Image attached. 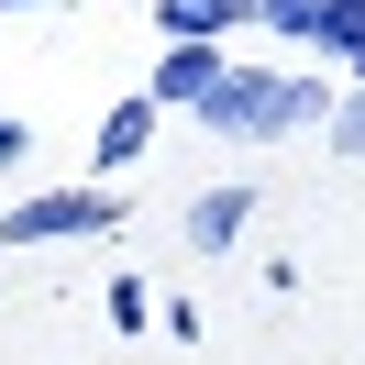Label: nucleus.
Listing matches in <instances>:
<instances>
[{
	"mask_svg": "<svg viewBox=\"0 0 365 365\" xmlns=\"http://www.w3.org/2000/svg\"><path fill=\"white\" fill-rule=\"evenodd\" d=\"M200 122L232 133V144H277V133H310V122H332V111H321V78H299V67H232Z\"/></svg>",
	"mask_w": 365,
	"mask_h": 365,
	"instance_id": "f257e3e1",
	"label": "nucleus"
},
{
	"mask_svg": "<svg viewBox=\"0 0 365 365\" xmlns=\"http://www.w3.org/2000/svg\"><path fill=\"white\" fill-rule=\"evenodd\" d=\"M122 222V200L111 188H34V200H11L0 210V244H78V232H111Z\"/></svg>",
	"mask_w": 365,
	"mask_h": 365,
	"instance_id": "f03ea898",
	"label": "nucleus"
},
{
	"mask_svg": "<svg viewBox=\"0 0 365 365\" xmlns=\"http://www.w3.org/2000/svg\"><path fill=\"white\" fill-rule=\"evenodd\" d=\"M222 78H232V45H166L144 89H155V111H210Z\"/></svg>",
	"mask_w": 365,
	"mask_h": 365,
	"instance_id": "7ed1b4c3",
	"label": "nucleus"
},
{
	"mask_svg": "<svg viewBox=\"0 0 365 365\" xmlns=\"http://www.w3.org/2000/svg\"><path fill=\"white\" fill-rule=\"evenodd\" d=\"M155 122H166V111H155V89H133V100H111V122H100V144H89V166H100V188H111L122 166L144 155V144H155Z\"/></svg>",
	"mask_w": 365,
	"mask_h": 365,
	"instance_id": "20e7f679",
	"label": "nucleus"
},
{
	"mask_svg": "<svg viewBox=\"0 0 365 365\" xmlns=\"http://www.w3.org/2000/svg\"><path fill=\"white\" fill-rule=\"evenodd\" d=\"M244 222H255V188H200L188 200V255H232Z\"/></svg>",
	"mask_w": 365,
	"mask_h": 365,
	"instance_id": "39448f33",
	"label": "nucleus"
},
{
	"mask_svg": "<svg viewBox=\"0 0 365 365\" xmlns=\"http://www.w3.org/2000/svg\"><path fill=\"white\" fill-rule=\"evenodd\" d=\"M232 23H255V0H155V34H166V45H222Z\"/></svg>",
	"mask_w": 365,
	"mask_h": 365,
	"instance_id": "423d86ee",
	"label": "nucleus"
},
{
	"mask_svg": "<svg viewBox=\"0 0 365 365\" xmlns=\"http://www.w3.org/2000/svg\"><path fill=\"white\" fill-rule=\"evenodd\" d=\"M321 56H332V67H354L365 78V0H332V11H321V34H310Z\"/></svg>",
	"mask_w": 365,
	"mask_h": 365,
	"instance_id": "0eeeda50",
	"label": "nucleus"
},
{
	"mask_svg": "<svg viewBox=\"0 0 365 365\" xmlns=\"http://www.w3.org/2000/svg\"><path fill=\"white\" fill-rule=\"evenodd\" d=\"M321 11H332V0H255V23H266V34H288V45H310V34H321Z\"/></svg>",
	"mask_w": 365,
	"mask_h": 365,
	"instance_id": "6e6552de",
	"label": "nucleus"
},
{
	"mask_svg": "<svg viewBox=\"0 0 365 365\" xmlns=\"http://www.w3.org/2000/svg\"><path fill=\"white\" fill-rule=\"evenodd\" d=\"M332 155H354V166H365V89H343V100H332Z\"/></svg>",
	"mask_w": 365,
	"mask_h": 365,
	"instance_id": "1a4fd4ad",
	"label": "nucleus"
},
{
	"mask_svg": "<svg viewBox=\"0 0 365 365\" xmlns=\"http://www.w3.org/2000/svg\"><path fill=\"white\" fill-rule=\"evenodd\" d=\"M144 310H155V299H144V277H111V332H144Z\"/></svg>",
	"mask_w": 365,
	"mask_h": 365,
	"instance_id": "9d476101",
	"label": "nucleus"
},
{
	"mask_svg": "<svg viewBox=\"0 0 365 365\" xmlns=\"http://www.w3.org/2000/svg\"><path fill=\"white\" fill-rule=\"evenodd\" d=\"M23 155H34V133H23L11 111H0V166H23Z\"/></svg>",
	"mask_w": 365,
	"mask_h": 365,
	"instance_id": "9b49d317",
	"label": "nucleus"
},
{
	"mask_svg": "<svg viewBox=\"0 0 365 365\" xmlns=\"http://www.w3.org/2000/svg\"><path fill=\"white\" fill-rule=\"evenodd\" d=\"M0 11H23V0H0Z\"/></svg>",
	"mask_w": 365,
	"mask_h": 365,
	"instance_id": "f8f14e48",
	"label": "nucleus"
},
{
	"mask_svg": "<svg viewBox=\"0 0 365 365\" xmlns=\"http://www.w3.org/2000/svg\"><path fill=\"white\" fill-rule=\"evenodd\" d=\"M354 89H365V78H354Z\"/></svg>",
	"mask_w": 365,
	"mask_h": 365,
	"instance_id": "ddd939ff",
	"label": "nucleus"
}]
</instances>
